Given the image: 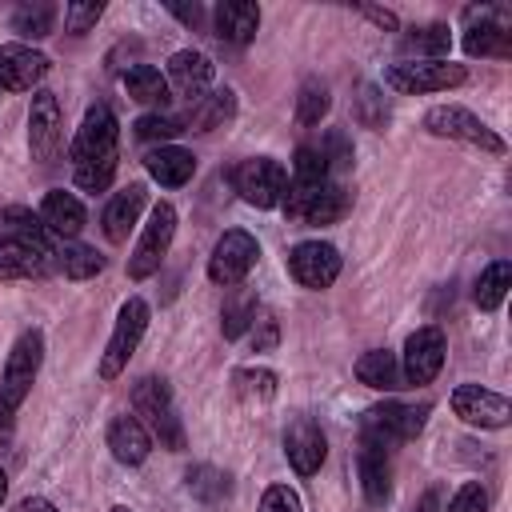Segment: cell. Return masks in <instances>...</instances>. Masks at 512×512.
<instances>
[{
  "label": "cell",
  "instance_id": "obj_1",
  "mask_svg": "<svg viewBox=\"0 0 512 512\" xmlns=\"http://www.w3.org/2000/svg\"><path fill=\"white\" fill-rule=\"evenodd\" d=\"M72 176L84 192H104L120 164V124L108 104H92L76 128V140L68 148Z\"/></svg>",
  "mask_w": 512,
  "mask_h": 512
},
{
  "label": "cell",
  "instance_id": "obj_2",
  "mask_svg": "<svg viewBox=\"0 0 512 512\" xmlns=\"http://www.w3.org/2000/svg\"><path fill=\"white\" fill-rule=\"evenodd\" d=\"M132 408H136V420L148 428V436L160 440V448H168V452L184 448V420L176 416V404H172V392L164 380H156V376L136 380L132 384Z\"/></svg>",
  "mask_w": 512,
  "mask_h": 512
},
{
  "label": "cell",
  "instance_id": "obj_3",
  "mask_svg": "<svg viewBox=\"0 0 512 512\" xmlns=\"http://www.w3.org/2000/svg\"><path fill=\"white\" fill-rule=\"evenodd\" d=\"M468 80L464 64L452 60H400L384 68V84L400 96H428V92H448Z\"/></svg>",
  "mask_w": 512,
  "mask_h": 512
},
{
  "label": "cell",
  "instance_id": "obj_4",
  "mask_svg": "<svg viewBox=\"0 0 512 512\" xmlns=\"http://www.w3.org/2000/svg\"><path fill=\"white\" fill-rule=\"evenodd\" d=\"M280 204H284V216H288V220L336 224V220L348 212L352 196H348L344 184H336V180H324V184H292V180H288Z\"/></svg>",
  "mask_w": 512,
  "mask_h": 512
},
{
  "label": "cell",
  "instance_id": "obj_5",
  "mask_svg": "<svg viewBox=\"0 0 512 512\" xmlns=\"http://www.w3.org/2000/svg\"><path fill=\"white\" fill-rule=\"evenodd\" d=\"M40 360H44V336H40V328H24L16 336L8 360H4V376H0V404L8 412H16L28 400L36 372H40Z\"/></svg>",
  "mask_w": 512,
  "mask_h": 512
},
{
  "label": "cell",
  "instance_id": "obj_6",
  "mask_svg": "<svg viewBox=\"0 0 512 512\" xmlns=\"http://www.w3.org/2000/svg\"><path fill=\"white\" fill-rule=\"evenodd\" d=\"M144 332H148V300L128 296V300L120 304L116 324H112V336H108V344H104L100 380H116V376L128 368V360H132V352L140 348Z\"/></svg>",
  "mask_w": 512,
  "mask_h": 512
},
{
  "label": "cell",
  "instance_id": "obj_7",
  "mask_svg": "<svg viewBox=\"0 0 512 512\" xmlns=\"http://www.w3.org/2000/svg\"><path fill=\"white\" fill-rule=\"evenodd\" d=\"M424 128H428L432 136L460 140V144L484 148V152H492V156H504V148H508L476 112H468V108H460V104H436V108H428Z\"/></svg>",
  "mask_w": 512,
  "mask_h": 512
},
{
  "label": "cell",
  "instance_id": "obj_8",
  "mask_svg": "<svg viewBox=\"0 0 512 512\" xmlns=\"http://www.w3.org/2000/svg\"><path fill=\"white\" fill-rule=\"evenodd\" d=\"M28 152L36 164H56L64 152V116L56 92L48 88H36L28 104Z\"/></svg>",
  "mask_w": 512,
  "mask_h": 512
},
{
  "label": "cell",
  "instance_id": "obj_9",
  "mask_svg": "<svg viewBox=\"0 0 512 512\" xmlns=\"http://www.w3.org/2000/svg\"><path fill=\"white\" fill-rule=\"evenodd\" d=\"M172 236H176V208L168 200H160L152 208V216H148L132 256H128V276L132 280H148L152 272H160V264H164V256L172 248Z\"/></svg>",
  "mask_w": 512,
  "mask_h": 512
},
{
  "label": "cell",
  "instance_id": "obj_10",
  "mask_svg": "<svg viewBox=\"0 0 512 512\" xmlns=\"http://www.w3.org/2000/svg\"><path fill=\"white\" fill-rule=\"evenodd\" d=\"M428 404H400V400H384V404H372L364 412V436H372L376 444H404V440H416L428 424Z\"/></svg>",
  "mask_w": 512,
  "mask_h": 512
},
{
  "label": "cell",
  "instance_id": "obj_11",
  "mask_svg": "<svg viewBox=\"0 0 512 512\" xmlns=\"http://www.w3.org/2000/svg\"><path fill=\"white\" fill-rule=\"evenodd\" d=\"M232 188L240 192L244 204L252 208H276L284 200V188H288V172L280 168V160L272 156H252V160H240L232 168Z\"/></svg>",
  "mask_w": 512,
  "mask_h": 512
},
{
  "label": "cell",
  "instance_id": "obj_12",
  "mask_svg": "<svg viewBox=\"0 0 512 512\" xmlns=\"http://www.w3.org/2000/svg\"><path fill=\"white\" fill-rule=\"evenodd\" d=\"M256 260H260L256 236L244 232V228H228V232L216 240L212 256H208V280L220 284V288H236V284L256 268Z\"/></svg>",
  "mask_w": 512,
  "mask_h": 512
},
{
  "label": "cell",
  "instance_id": "obj_13",
  "mask_svg": "<svg viewBox=\"0 0 512 512\" xmlns=\"http://www.w3.org/2000/svg\"><path fill=\"white\" fill-rule=\"evenodd\" d=\"M288 276L300 288H308V292L332 288L336 276H340V252H336V244H328V240H300V244H292V252H288Z\"/></svg>",
  "mask_w": 512,
  "mask_h": 512
},
{
  "label": "cell",
  "instance_id": "obj_14",
  "mask_svg": "<svg viewBox=\"0 0 512 512\" xmlns=\"http://www.w3.org/2000/svg\"><path fill=\"white\" fill-rule=\"evenodd\" d=\"M444 352H448V340L436 324H424L416 328L408 340H404V360H400V376L404 384H432L444 368Z\"/></svg>",
  "mask_w": 512,
  "mask_h": 512
},
{
  "label": "cell",
  "instance_id": "obj_15",
  "mask_svg": "<svg viewBox=\"0 0 512 512\" xmlns=\"http://www.w3.org/2000/svg\"><path fill=\"white\" fill-rule=\"evenodd\" d=\"M448 404L472 428H508V420H512L508 396H500L492 388H480V384H456L452 396H448Z\"/></svg>",
  "mask_w": 512,
  "mask_h": 512
},
{
  "label": "cell",
  "instance_id": "obj_16",
  "mask_svg": "<svg viewBox=\"0 0 512 512\" xmlns=\"http://www.w3.org/2000/svg\"><path fill=\"white\" fill-rule=\"evenodd\" d=\"M284 456H288V464H292L296 476L320 472V464L328 456V440H324V432H320V424L312 416H296L284 428Z\"/></svg>",
  "mask_w": 512,
  "mask_h": 512
},
{
  "label": "cell",
  "instance_id": "obj_17",
  "mask_svg": "<svg viewBox=\"0 0 512 512\" xmlns=\"http://www.w3.org/2000/svg\"><path fill=\"white\" fill-rule=\"evenodd\" d=\"M48 76V56L28 44H0V88L32 92Z\"/></svg>",
  "mask_w": 512,
  "mask_h": 512
},
{
  "label": "cell",
  "instance_id": "obj_18",
  "mask_svg": "<svg viewBox=\"0 0 512 512\" xmlns=\"http://www.w3.org/2000/svg\"><path fill=\"white\" fill-rule=\"evenodd\" d=\"M56 252H44L36 244H24L8 232H0V280H32V276H48L56 268L52 260Z\"/></svg>",
  "mask_w": 512,
  "mask_h": 512
},
{
  "label": "cell",
  "instance_id": "obj_19",
  "mask_svg": "<svg viewBox=\"0 0 512 512\" xmlns=\"http://www.w3.org/2000/svg\"><path fill=\"white\" fill-rule=\"evenodd\" d=\"M212 76H216V64H212L200 48H180V52H172V60H168V84H172L180 96H188L192 104L212 88Z\"/></svg>",
  "mask_w": 512,
  "mask_h": 512
},
{
  "label": "cell",
  "instance_id": "obj_20",
  "mask_svg": "<svg viewBox=\"0 0 512 512\" xmlns=\"http://www.w3.org/2000/svg\"><path fill=\"white\" fill-rule=\"evenodd\" d=\"M356 472H360V488L368 504H384L392 496V468H388V448L376 444L372 436L360 440L356 452Z\"/></svg>",
  "mask_w": 512,
  "mask_h": 512
},
{
  "label": "cell",
  "instance_id": "obj_21",
  "mask_svg": "<svg viewBox=\"0 0 512 512\" xmlns=\"http://www.w3.org/2000/svg\"><path fill=\"white\" fill-rule=\"evenodd\" d=\"M144 204H148V192H144V184H128V188L112 192V200L104 204V216H100V224H104V236H108L112 244H124V240H128V232L136 228V220H140Z\"/></svg>",
  "mask_w": 512,
  "mask_h": 512
},
{
  "label": "cell",
  "instance_id": "obj_22",
  "mask_svg": "<svg viewBox=\"0 0 512 512\" xmlns=\"http://www.w3.org/2000/svg\"><path fill=\"white\" fill-rule=\"evenodd\" d=\"M40 224L52 232V236H64V240H72V236H80V228L88 224V212H84V204L72 196V192H64V188H52L44 200H40Z\"/></svg>",
  "mask_w": 512,
  "mask_h": 512
},
{
  "label": "cell",
  "instance_id": "obj_23",
  "mask_svg": "<svg viewBox=\"0 0 512 512\" xmlns=\"http://www.w3.org/2000/svg\"><path fill=\"white\" fill-rule=\"evenodd\" d=\"M108 452L120 460V464H128V468H136V464H144L148 460V452H152V436H148V428L136 420V416H116L112 424H108Z\"/></svg>",
  "mask_w": 512,
  "mask_h": 512
},
{
  "label": "cell",
  "instance_id": "obj_24",
  "mask_svg": "<svg viewBox=\"0 0 512 512\" xmlns=\"http://www.w3.org/2000/svg\"><path fill=\"white\" fill-rule=\"evenodd\" d=\"M144 168H148V176L156 184L180 188V184H188L196 176V156L188 148H180V144H160V148H152L144 156Z\"/></svg>",
  "mask_w": 512,
  "mask_h": 512
},
{
  "label": "cell",
  "instance_id": "obj_25",
  "mask_svg": "<svg viewBox=\"0 0 512 512\" xmlns=\"http://www.w3.org/2000/svg\"><path fill=\"white\" fill-rule=\"evenodd\" d=\"M212 24H216V36L228 40V44H248L260 28V8L248 4V0H224L216 4L212 12Z\"/></svg>",
  "mask_w": 512,
  "mask_h": 512
},
{
  "label": "cell",
  "instance_id": "obj_26",
  "mask_svg": "<svg viewBox=\"0 0 512 512\" xmlns=\"http://www.w3.org/2000/svg\"><path fill=\"white\" fill-rule=\"evenodd\" d=\"M232 116H236V92L232 88H212L188 108L184 132H212V128H224Z\"/></svg>",
  "mask_w": 512,
  "mask_h": 512
},
{
  "label": "cell",
  "instance_id": "obj_27",
  "mask_svg": "<svg viewBox=\"0 0 512 512\" xmlns=\"http://www.w3.org/2000/svg\"><path fill=\"white\" fill-rule=\"evenodd\" d=\"M120 84H124V92H128L136 104H148V108H164V104L172 100L168 76H164L160 68H152V64H132V68H124Z\"/></svg>",
  "mask_w": 512,
  "mask_h": 512
},
{
  "label": "cell",
  "instance_id": "obj_28",
  "mask_svg": "<svg viewBox=\"0 0 512 512\" xmlns=\"http://www.w3.org/2000/svg\"><path fill=\"white\" fill-rule=\"evenodd\" d=\"M352 372H356L360 384H368V388H376V392H396V388H404L400 360H396V352H388V348H372V352H364V356L356 360Z\"/></svg>",
  "mask_w": 512,
  "mask_h": 512
},
{
  "label": "cell",
  "instance_id": "obj_29",
  "mask_svg": "<svg viewBox=\"0 0 512 512\" xmlns=\"http://www.w3.org/2000/svg\"><path fill=\"white\" fill-rule=\"evenodd\" d=\"M0 232L16 236V240H24V244H36V248H44V252H56V248H52V232L40 224V216H36L32 208H20V204L0 208Z\"/></svg>",
  "mask_w": 512,
  "mask_h": 512
},
{
  "label": "cell",
  "instance_id": "obj_30",
  "mask_svg": "<svg viewBox=\"0 0 512 512\" xmlns=\"http://www.w3.org/2000/svg\"><path fill=\"white\" fill-rule=\"evenodd\" d=\"M508 288H512V264H508V260H492V264L476 276L472 300H476V308H480V312H496V308L504 304Z\"/></svg>",
  "mask_w": 512,
  "mask_h": 512
},
{
  "label": "cell",
  "instance_id": "obj_31",
  "mask_svg": "<svg viewBox=\"0 0 512 512\" xmlns=\"http://www.w3.org/2000/svg\"><path fill=\"white\" fill-rule=\"evenodd\" d=\"M256 312H260V304H256V292L236 284V288L224 296V308H220V328H224V336H228V340L244 336V332L252 328Z\"/></svg>",
  "mask_w": 512,
  "mask_h": 512
},
{
  "label": "cell",
  "instance_id": "obj_32",
  "mask_svg": "<svg viewBox=\"0 0 512 512\" xmlns=\"http://www.w3.org/2000/svg\"><path fill=\"white\" fill-rule=\"evenodd\" d=\"M464 52L468 56H496V60H504V56H512V32L504 24H496V20L472 24L468 36H464Z\"/></svg>",
  "mask_w": 512,
  "mask_h": 512
},
{
  "label": "cell",
  "instance_id": "obj_33",
  "mask_svg": "<svg viewBox=\"0 0 512 512\" xmlns=\"http://www.w3.org/2000/svg\"><path fill=\"white\" fill-rule=\"evenodd\" d=\"M52 260H56V268H60L68 280H92L96 272H104V256H100L96 248H88V244H76V240L60 244Z\"/></svg>",
  "mask_w": 512,
  "mask_h": 512
},
{
  "label": "cell",
  "instance_id": "obj_34",
  "mask_svg": "<svg viewBox=\"0 0 512 512\" xmlns=\"http://www.w3.org/2000/svg\"><path fill=\"white\" fill-rule=\"evenodd\" d=\"M56 24V4L48 0H36V4H20L12 12V32L24 36V40H44Z\"/></svg>",
  "mask_w": 512,
  "mask_h": 512
},
{
  "label": "cell",
  "instance_id": "obj_35",
  "mask_svg": "<svg viewBox=\"0 0 512 512\" xmlns=\"http://www.w3.org/2000/svg\"><path fill=\"white\" fill-rule=\"evenodd\" d=\"M328 108H332L328 84L316 80V76H308V80L300 84V92H296V124L312 128V124H320V120L328 116Z\"/></svg>",
  "mask_w": 512,
  "mask_h": 512
},
{
  "label": "cell",
  "instance_id": "obj_36",
  "mask_svg": "<svg viewBox=\"0 0 512 512\" xmlns=\"http://www.w3.org/2000/svg\"><path fill=\"white\" fill-rule=\"evenodd\" d=\"M452 48V32L448 24H424V28H412L404 36V52H416L424 60H444Z\"/></svg>",
  "mask_w": 512,
  "mask_h": 512
},
{
  "label": "cell",
  "instance_id": "obj_37",
  "mask_svg": "<svg viewBox=\"0 0 512 512\" xmlns=\"http://www.w3.org/2000/svg\"><path fill=\"white\" fill-rule=\"evenodd\" d=\"M188 492H192L196 500H204V504H220V500L232 492V484H228V476H224L220 468L196 464V468H188Z\"/></svg>",
  "mask_w": 512,
  "mask_h": 512
},
{
  "label": "cell",
  "instance_id": "obj_38",
  "mask_svg": "<svg viewBox=\"0 0 512 512\" xmlns=\"http://www.w3.org/2000/svg\"><path fill=\"white\" fill-rule=\"evenodd\" d=\"M232 388L240 400H272L276 396V372L272 368H236L232 372Z\"/></svg>",
  "mask_w": 512,
  "mask_h": 512
},
{
  "label": "cell",
  "instance_id": "obj_39",
  "mask_svg": "<svg viewBox=\"0 0 512 512\" xmlns=\"http://www.w3.org/2000/svg\"><path fill=\"white\" fill-rule=\"evenodd\" d=\"M324 180H332V176H328V164H324L320 148L300 144L296 156H292V184H324Z\"/></svg>",
  "mask_w": 512,
  "mask_h": 512
},
{
  "label": "cell",
  "instance_id": "obj_40",
  "mask_svg": "<svg viewBox=\"0 0 512 512\" xmlns=\"http://www.w3.org/2000/svg\"><path fill=\"white\" fill-rule=\"evenodd\" d=\"M316 148H320V156H324V164H328V176H340V172L352 168V140H348L340 128H332Z\"/></svg>",
  "mask_w": 512,
  "mask_h": 512
},
{
  "label": "cell",
  "instance_id": "obj_41",
  "mask_svg": "<svg viewBox=\"0 0 512 512\" xmlns=\"http://www.w3.org/2000/svg\"><path fill=\"white\" fill-rule=\"evenodd\" d=\"M132 128H136L140 140H148V144L160 140V144H164V140H172V136L184 132V120H180V116H164V112H148V116H140Z\"/></svg>",
  "mask_w": 512,
  "mask_h": 512
},
{
  "label": "cell",
  "instance_id": "obj_42",
  "mask_svg": "<svg viewBox=\"0 0 512 512\" xmlns=\"http://www.w3.org/2000/svg\"><path fill=\"white\" fill-rule=\"evenodd\" d=\"M104 16V4L100 0H72V4H64V28L72 32V36H80V32H88V28H96V20Z\"/></svg>",
  "mask_w": 512,
  "mask_h": 512
},
{
  "label": "cell",
  "instance_id": "obj_43",
  "mask_svg": "<svg viewBox=\"0 0 512 512\" xmlns=\"http://www.w3.org/2000/svg\"><path fill=\"white\" fill-rule=\"evenodd\" d=\"M444 512H488V492H484V484H476V480L460 484Z\"/></svg>",
  "mask_w": 512,
  "mask_h": 512
},
{
  "label": "cell",
  "instance_id": "obj_44",
  "mask_svg": "<svg viewBox=\"0 0 512 512\" xmlns=\"http://www.w3.org/2000/svg\"><path fill=\"white\" fill-rule=\"evenodd\" d=\"M260 512H304V504H300L296 488H288V484H268L264 496H260Z\"/></svg>",
  "mask_w": 512,
  "mask_h": 512
},
{
  "label": "cell",
  "instance_id": "obj_45",
  "mask_svg": "<svg viewBox=\"0 0 512 512\" xmlns=\"http://www.w3.org/2000/svg\"><path fill=\"white\" fill-rule=\"evenodd\" d=\"M356 100H360V120H364L368 128H384V120H388V104H384V96H380V88H372V84H364Z\"/></svg>",
  "mask_w": 512,
  "mask_h": 512
},
{
  "label": "cell",
  "instance_id": "obj_46",
  "mask_svg": "<svg viewBox=\"0 0 512 512\" xmlns=\"http://www.w3.org/2000/svg\"><path fill=\"white\" fill-rule=\"evenodd\" d=\"M276 340H280L276 316L272 312H256V320H252V344H256V352H272Z\"/></svg>",
  "mask_w": 512,
  "mask_h": 512
},
{
  "label": "cell",
  "instance_id": "obj_47",
  "mask_svg": "<svg viewBox=\"0 0 512 512\" xmlns=\"http://www.w3.org/2000/svg\"><path fill=\"white\" fill-rule=\"evenodd\" d=\"M168 12H172L180 24H188V28H200V24H204V8H200V4H192V8H188V4H168Z\"/></svg>",
  "mask_w": 512,
  "mask_h": 512
},
{
  "label": "cell",
  "instance_id": "obj_48",
  "mask_svg": "<svg viewBox=\"0 0 512 512\" xmlns=\"http://www.w3.org/2000/svg\"><path fill=\"white\" fill-rule=\"evenodd\" d=\"M360 12L372 20V24H380V28H388V32H396L400 28V20H396V12H388V8H372V4H360Z\"/></svg>",
  "mask_w": 512,
  "mask_h": 512
},
{
  "label": "cell",
  "instance_id": "obj_49",
  "mask_svg": "<svg viewBox=\"0 0 512 512\" xmlns=\"http://www.w3.org/2000/svg\"><path fill=\"white\" fill-rule=\"evenodd\" d=\"M412 512H444V488H428V492L416 500Z\"/></svg>",
  "mask_w": 512,
  "mask_h": 512
},
{
  "label": "cell",
  "instance_id": "obj_50",
  "mask_svg": "<svg viewBox=\"0 0 512 512\" xmlns=\"http://www.w3.org/2000/svg\"><path fill=\"white\" fill-rule=\"evenodd\" d=\"M12 512H56V504L44 500V496H28V500H20Z\"/></svg>",
  "mask_w": 512,
  "mask_h": 512
},
{
  "label": "cell",
  "instance_id": "obj_51",
  "mask_svg": "<svg viewBox=\"0 0 512 512\" xmlns=\"http://www.w3.org/2000/svg\"><path fill=\"white\" fill-rule=\"evenodd\" d=\"M4 440H12V412L0 404V444H4Z\"/></svg>",
  "mask_w": 512,
  "mask_h": 512
},
{
  "label": "cell",
  "instance_id": "obj_52",
  "mask_svg": "<svg viewBox=\"0 0 512 512\" xmlns=\"http://www.w3.org/2000/svg\"><path fill=\"white\" fill-rule=\"evenodd\" d=\"M4 496H8V472L0 468V504H4Z\"/></svg>",
  "mask_w": 512,
  "mask_h": 512
},
{
  "label": "cell",
  "instance_id": "obj_53",
  "mask_svg": "<svg viewBox=\"0 0 512 512\" xmlns=\"http://www.w3.org/2000/svg\"><path fill=\"white\" fill-rule=\"evenodd\" d=\"M112 512H132V508H124V504H116V508H112Z\"/></svg>",
  "mask_w": 512,
  "mask_h": 512
},
{
  "label": "cell",
  "instance_id": "obj_54",
  "mask_svg": "<svg viewBox=\"0 0 512 512\" xmlns=\"http://www.w3.org/2000/svg\"><path fill=\"white\" fill-rule=\"evenodd\" d=\"M0 92H4V88H0Z\"/></svg>",
  "mask_w": 512,
  "mask_h": 512
}]
</instances>
